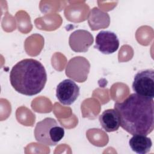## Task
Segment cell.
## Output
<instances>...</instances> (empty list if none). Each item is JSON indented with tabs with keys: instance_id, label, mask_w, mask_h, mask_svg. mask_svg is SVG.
Returning <instances> with one entry per match:
<instances>
[{
	"instance_id": "cell-9",
	"label": "cell",
	"mask_w": 154,
	"mask_h": 154,
	"mask_svg": "<svg viewBox=\"0 0 154 154\" xmlns=\"http://www.w3.org/2000/svg\"><path fill=\"white\" fill-rule=\"evenodd\" d=\"M88 23L93 31L106 28L109 25L110 17L106 12L97 7H94L88 14Z\"/></svg>"
},
{
	"instance_id": "cell-7",
	"label": "cell",
	"mask_w": 154,
	"mask_h": 154,
	"mask_svg": "<svg viewBox=\"0 0 154 154\" xmlns=\"http://www.w3.org/2000/svg\"><path fill=\"white\" fill-rule=\"evenodd\" d=\"M119 47V40L117 35L110 31H100L96 37L94 48L103 54H111Z\"/></svg>"
},
{
	"instance_id": "cell-4",
	"label": "cell",
	"mask_w": 154,
	"mask_h": 154,
	"mask_svg": "<svg viewBox=\"0 0 154 154\" xmlns=\"http://www.w3.org/2000/svg\"><path fill=\"white\" fill-rule=\"evenodd\" d=\"M132 89L135 93L149 99L154 97V70L149 69L138 72L134 76Z\"/></svg>"
},
{
	"instance_id": "cell-3",
	"label": "cell",
	"mask_w": 154,
	"mask_h": 154,
	"mask_svg": "<svg viewBox=\"0 0 154 154\" xmlns=\"http://www.w3.org/2000/svg\"><path fill=\"white\" fill-rule=\"evenodd\" d=\"M34 133L38 143L55 146L64 137V129L54 119L46 117L36 124Z\"/></svg>"
},
{
	"instance_id": "cell-11",
	"label": "cell",
	"mask_w": 154,
	"mask_h": 154,
	"mask_svg": "<svg viewBox=\"0 0 154 154\" xmlns=\"http://www.w3.org/2000/svg\"><path fill=\"white\" fill-rule=\"evenodd\" d=\"M129 144L134 152L139 154H146L150 150L152 142L147 135L135 134L130 138Z\"/></svg>"
},
{
	"instance_id": "cell-5",
	"label": "cell",
	"mask_w": 154,
	"mask_h": 154,
	"mask_svg": "<svg viewBox=\"0 0 154 154\" xmlns=\"http://www.w3.org/2000/svg\"><path fill=\"white\" fill-rule=\"evenodd\" d=\"M90 69L89 61L81 56L71 58L66 67V75L78 82H85L88 77Z\"/></svg>"
},
{
	"instance_id": "cell-10",
	"label": "cell",
	"mask_w": 154,
	"mask_h": 154,
	"mask_svg": "<svg viewBox=\"0 0 154 154\" xmlns=\"http://www.w3.org/2000/svg\"><path fill=\"white\" fill-rule=\"evenodd\" d=\"M99 120L102 128L107 132L116 131L120 126L119 115L114 108L105 110L99 116Z\"/></svg>"
},
{
	"instance_id": "cell-6",
	"label": "cell",
	"mask_w": 154,
	"mask_h": 154,
	"mask_svg": "<svg viewBox=\"0 0 154 154\" xmlns=\"http://www.w3.org/2000/svg\"><path fill=\"white\" fill-rule=\"evenodd\" d=\"M79 96V87L71 79H64L60 82L57 87L56 96L59 102L63 105H72Z\"/></svg>"
},
{
	"instance_id": "cell-2",
	"label": "cell",
	"mask_w": 154,
	"mask_h": 154,
	"mask_svg": "<svg viewBox=\"0 0 154 154\" xmlns=\"http://www.w3.org/2000/svg\"><path fill=\"white\" fill-rule=\"evenodd\" d=\"M10 81L16 91L31 96L39 93L44 88L47 73L45 67L38 61L32 58L23 59L12 67Z\"/></svg>"
},
{
	"instance_id": "cell-8",
	"label": "cell",
	"mask_w": 154,
	"mask_h": 154,
	"mask_svg": "<svg viewBox=\"0 0 154 154\" xmlns=\"http://www.w3.org/2000/svg\"><path fill=\"white\" fill-rule=\"evenodd\" d=\"M92 34L84 29H77L70 34L69 44L72 51L76 52H85L93 43Z\"/></svg>"
},
{
	"instance_id": "cell-1",
	"label": "cell",
	"mask_w": 154,
	"mask_h": 154,
	"mask_svg": "<svg viewBox=\"0 0 154 154\" xmlns=\"http://www.w3.org/2000/svg\"><path fill=\"white\" fill-rule=\"evenodd\" d=\"M120 126L134 135H147L154 128V101L136 93L130 94L122 102H116Z\"/></svg>"
}]
</instances>
